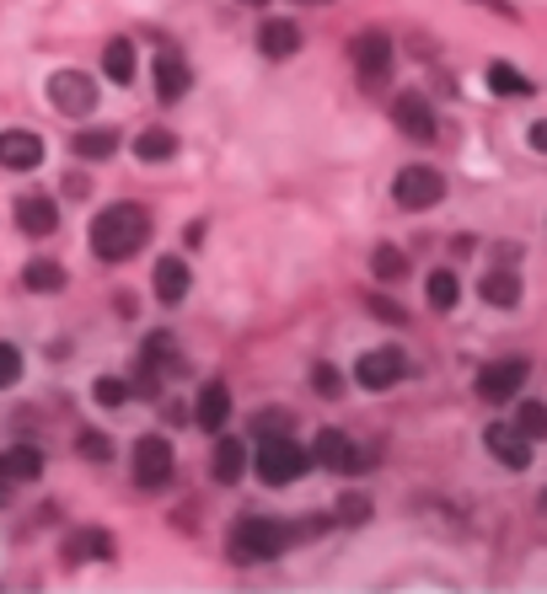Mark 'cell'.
<instances>
[{
  "label": "cell",
  "instance_id": "cell-1",
  "mask_svg": "<svg viewBox=\"0 0 547 594\" xmlns=\"http://www.w3.org/2000/svg\"><path fill=\"white\" fill-rule=\"evenodd\" d=\"M151 242V215L140 204H107L97 220H91V253L102 262H124Z\"/></svg>",
  "mask_w": 547,
  "mask_h": 594
},
{
  "label": "cell",
  "instance_id": "cell-2",
  "mask_svg": "<svg viewBox=\"0 0 547 594\" xmlns=\"http://www.w3.org/2000/svg\"><path fill=\"white\" fill-rule=\"evenodd\" d=\"M306 530L301 525H290V519H264V514H242L237 525H231V541H226V552H231V563H242V568H253V563H274L284 546H295Z\"/></svg>",
  "mask_w": 547,
  "mask_h": 594
},
{
  "label": "cell",
  "instance_id": "cell-3",
  "mask_svg": "<svg viewBox=\"0 0 547 594\" xmlns=\"http://www.w3.org/2000/svg\"><path fill=\"white\" fill-rule=\"evenodd\" d=\"M253 461H258V477H264L269 488H290L295 477H306V466H311V450H301L290 434H258V450H253Z\"/></svg>",
  "mask_w": 547,
  "mask_h": 594
},
{
  "label": "cell",
  "instance_id": "cell-4",
  "mask_svg": "<svg viewBox=\"0 0 547 594\" xmlns=\"http://www.w3.org/2000/svg\"><path fill=\"white\" fill-rule=\"evenodd\" d=\"M392 198H397L403 209H435V204L446 198V177L435 167H403L392 177Z\"/></svg>",
  "mask_w": 547,
  "mask_h": 594
},
{
  "label": "cell",
  "instance_id": "cell-5",
  "mask_svg": "<svg viewBox=\"0 0 547 594\" xmlns=\"http://www.w3.org/2000/svg\"><path fill=\"white\" fill-rule=\"evenodd\" d=\"M349 60H355V70H360L365 91H381L386 76H392V38H386V33H360V38L349 43Z\"/></svg>",
  "mask_w": 547,
  "mask_h": 594
},
{
  "label": "cell",
  "instance_id": "cell-6",
  "mask_svg": "<svg viewBox=\"0 0 547 594\" xmlns=\"http://www.w3.org/2000/svg\"><path fill=\"white\" fill-rule=\"evenodd\" d=\"M521 386H526V359H494V364H483V370H478V397H483L488 408L516 402V397H521Z\"/></svg>",
  "mask_w": 547,
  "mask_h": 594
},
{
  "label": "cell",
  "instance_id": "cell-7",
  "mask_svg": "<svg viewBox=\"0 0 547 594\" xmlns=\"http://www.w3.org/2000/svg\"><path fill=\"white\" fill-rule=\"evenodd\" d=\"M129 461H135V482L140 488H167L173 482V444L162 434H140Z\"/></svg>",
  "mask_w": 547,
  "mask_h": 594
},
{
  "label": "cell",
  "instance_id": "cell-8",
  "mask_svg": "<svg viewBox=\"0 0 547 594\" xmlns=\"http://www.w3.org/2000/svg\"><path fill=\"white\" fill-rule=\"evenodd\" d=\"M49 102H54V113H65V118H87L91 107H97V81L81 76V70H54V76H49Z\"/></svg>",
  "mask_w": 547,
  "mask_h": 594
},
{
  "label": "cell",
  "instance_id": "cell-9",
  "mask_svg": "<svg viewBox=\"0 0 547 594\" xmlns=\"http://www.w3.org/2000/svg\"><path fill=\"white\" fill-rule=\"evenodd\" d=\"M403 375H408V359H403V348H370L360 364H355V380H360L365 391H392Z\"/></svg>",
  "mask_w": 547,
  "mask_h": 594
},
{
  "label": "cell",
  "instance_id": "cell-10",
  "mask_svg": "<svg viewBox=\"0 0 547 594\" xmlns=\"http://www.w3.org/2000/svg\"><path fill=\"white\" fill-rule=\"evenodd\" d=\"M392 124L403 129V140H435V107L424 102V91H397L392 102Z\"/></svg>",
  "mask_w": 547,
  "mask_h": 594
},
{
  "label": "cell",
  "instance_id": "cell-11",
  "mask_svg": "<svg viewBox=\"0 0 547 594\" xmlns=\"http://www.w3.org/2000/svg\"><path fill=\"white\" fill-rule=\"evenodd\" d=\"M483 444H488V455H494L499 466H510V472H526V466H532V439L516 424H488L483 428Z\"/></svg>",
  "mask_w": 547,
  "mask_h": 594
},
{
  "label": "cell",
  "instance_id": "cell-12",
  "mask_svg": "<svg viewBox=\"0 0 547 594\" xmlns=\"http://www.w3.org/2000/svg\"><path fill=\"white\" fill-rule=\"evenodd\" d=\"M43 162V140L33 129H5L0 134V167L5 171H33Z\"/></svg>",
  "mask_w": 547,
  "mask_h": 594
},
{
  "label": "cell",
  "instance_id": "cell-13",
  "mask_svg": "<svg viewBox=\"0 0 547 594\" xmlns=\"http://www.w3.org/2000/svg\"><path fill=\"white\" fill-rule=\"evenodd\" d=\"M188 86H193L188 60H182L178 49H162V54H156V96H162V102H182Z\"/></svg>",
  "mask_w": 547,
  "mask_h": 594
},
{
  "label": "cell",
  "instance_id": "cell-14",
  "mask_svg": "<svg viewBox=\"0 0 547 594\" xmlns=\"http://www.w3.org/2000/svg\"><path fill=\"white\" fill-rule=\"evenodd\" d=\"M16 225H22L27 236H49V231L60 225V209H54V198H43V193H27V198H16Z\"/></svg>",
  "mask_w": 547,
  "mask_h": 594
},
{
  "label": "cell",
  "instance_id": "cell-15",
  "mask_svg": "<svg viewBox=\"0 0 547 594\" xmlns=\"http://www.w3.org/2000/svg\"><path fill=\"white\" fill-rule=\"evenodd\" d=\"M311 461H317V466H328V472H349V466H355V444H349V434L322 428V434H317V444H311Z\"/></svg>",
  "mask_w": 547,
  "mask_h": 594
},
{
  "label": "cell",
  "instance_id": "cell-16",
  "mask_svg": "<svg viewBox=\"0 0 547 594\" xmlns=\"http://www.w3.org/2000/svg\"><path fill=\"white\" fill-rule=\"evenodd\" d=\"M258 49H264L269 60H290V54L301 49V27H295L290 16H269L264 33H258Z\"/></svg>",
  "mask_w": 547,
  "mask_h": 594
},
{
  "label": "cell",
  "instance_id": "cell-17",
  "mask_svg": "<svg viewBox=\"0 0 547 594\" xmlns=\"http://www.w3.org/2000/svg\"><path fill=\"white\" fill-rule=\"evenodd\" d=\"M151 284H156V300H162V306H178L182 295H188V284H193V279H188V262H182V257H162Z\"/></svg>",
  "mask_w": 547,
  "mask_h": 594
},
{
  "label": "cell",
  "instance_id": "cell-18",
  "mask_svg": "<svg viewBox=\"0 0 547 594\" xmlns=\"http://www.w3.org/2000/svg\"><path fill=\"white\" fill-rule=\"evenodd\" d=\"M193 418H199V428H209V434H220L226 428V418H231V391L215 380V386H204L199 391V408H193Z\"/></svg>",
  "mask_w": 547,
  "mask_h": 594
},
{
  "label": "cell",
  "instance_id": "cell-19",
  "mask_svg": "<svg viewBox=\"0 0 547 594\" xmlns=\"http://www.w3.org/2000/svg\"><path fill=\"white\" fill-rule=\"evenodd\" d=\"M242 466H247V444L237 439V434H220V444H215V482H242Z\"/></svg>",
  "mask_w": 547,
  "mask_h": 594
},
{
  "label": "cell",
  "instance_id": "cell-20",
  "mask_svg": "<svg viewBox=\"0 0 547 594\" xmlns=\"http://www.w3.org/2000/svg\"><path fill=\"white\" fill-rule=\"evenodd\" d=\"M162 364H178V343H173V333H151V338H145V359H140V386H156Z\"/></svg>",
  "mask_w": 547,
  "mask_h": 594
},
{
  "label": "cell",
  "instance_id": "cell-21",
  "mask_svg": "<svg viewBox=\"0 0 547 594\" xmlns=\"http://www.w3.org/2000/svg\"><path fill=\"white\" fill-rule=\"evenodd\" d=\"M0 472H5L16 488H22V482H38V477H43V455H38L33 444H11V450L0 455Z\"/></svg>",
  "mask_w": 547,
  "mask_h": 594
},
{
  "label": "cell",
  "instance_id": "cell-22",
  "mask_svg": "<svg viewBox=\"0 0 547 594\" xmlns=\"http://www.w3.org/2000/svg\"><path fill=\"white\" fill-rule=\"evenodd\" d=\"M478 295H483L488 306H499V311H510V306L521 300V279H516L510 268H494V273H483V284H478Z\"/></svg>",
  "mask_w": 547,
  "mask_h": 594
},
{
  "label": "cell",
  "instance_id": "cell-23",
  "mask_svg": "<svg viewBox=\"0 0 547 594\" xmlns=\"http://www.w3.org/2000/svg\"><path fill=\"white\" fill-rule=\"evenodd\" d=\"M107 557H113V535L102 530H81L65 541V563H107Z\"/></svg>",
  "mask_w": 547,
  "mask_h": 594
},
{
  "label": "cell",
  "instance_id": "cell-24",
  "mask_svg": "<svg viewBox=\"0 0 547 594\" xmlns=\"http://www.w3.org/2000/svg\"><path fill=\"white\" fill-rule=\"evenodd\" d=\"M102 70H107V81H118V86L135 81V43L129 38H113L102 49Z\"/></svg>",
  "mask_w": 547,
  "mask_h": 594
},
{
  "label": "cell",
  "instance_id": "cell-25",
  "mask_svg": "<svg viewBox=\"0 0 547 594\" xmlns=\"http://www.w3.org/2000/svg\"><path fill=\"white\" fill-rule=\"evenodd\" d=\"M71 145H76L81 162H107V156L118 151V129H81Z\"/></svg>",
  "mask_w": 547,
  "mask_h": 594
},
{
  "label": "cell",
  "instance_id": "cell-26",
  "mask_svg": "<svg viewBox=\"0 0 547 594\" xmlns=\"http://www.w3.org/2000/svg\"><path fill=\"white\" fill-rule=\"evenodd\" d=\"M135 156H140V162H173V156H178V134H167V129H145V134L135 140Z\"/></svg>",
  "mask_w": 547,
  "mask_h": 594
},
{
  "label": "cell",
  "instance_id": "cell-27",
  "mask_svg": "<svg viewBox=\"0 0 547 594\" xmlns=\"http://www.w3.org/2000/svg\"><path fill=\"white\" fill-rule=\"evenodd\" d=\"M22 284H27V289H38V295H54V289H65V268H60V262H49V257H38V262H27Z\"/></svg>",
  "mask_w": 547,
  "mask_h": 594
},
{
  "label": "cell",
  "instance_id": "cell-28",
  "mask_svg": "<svg viewBox=\"0 0 547 594\" xmlns=\"http://www.w3.org/2000/svg\"><path fill=\"white\" fill-rule=\"evenodd\" d=\"M488 86H494V96H516V102L537 96V91H532V81H526L521 70H510V65H488Z\"/></svg>",
  "mask_w": 547,
  "mask_h": 594
},
{
  "label": "cell",
  "instance_id": "cell-29",
  "mask_svg": "<svg viewBox=\"0 0 547 594\" xmlns=\"http://www.w3.org/2000/svg\"><path fill=\"white\" fill-rule=\"evenodd\" d=\"M456 295H461L456 273H446V268H441V273H430V306H435V311H451Z\"/></svg>",
  "mask_w": 547,
  "mask_h": 594
},
{
  "label": "cell",
  "instance_id": "cell-30",
  "mask_svg": "<svg viewBox=\"0 0 547 594\" xmlns=\"http://www.w3.org/2000/svg\"><path fill=\"white\" fill-rule=\"evenodd\" d=\"M91 397H97L102 408H124V402H129V380H118V375H97Z\"/></svg>",
  "mask_w": 547,
  "mask_h": 594
},
{
  "label": "cell",
  "instance_id": "cell-31",
  "mask_svg": "<svg viewBox=\"0 0 547 594\" xmlns=\"http://www.w3.org/2000/svg\"><path fill=\"white\" fill-rule=\"evenodd\" d=\"M516 428H521L526 439H543L547 434V408L543 402H521V408H516Z\"/></svg>",
  "mask_w": 547,
  "mask_h": 594
},
{
  "label": "cell",
  "instance_id": "cell-32",
  "mask_svg": "<svg viewBox=\"0 0 547 594\" xmlns=\"http://www.w3.org/2000/svg\"><path fill=\"white\" fill-rule=\"evenodd\" d=\"M370 268H376L381 279H403V273H408V257L397 253V247H376V253H370Z\"/></svg>",
  "mask_w": 547,
  "mask_h": 594
},
{
  "label": "cell",
  "instance_id": "cell-33",
  "mask_svg": "<svg viewBox=\"0 0 547 594\" xmlns=\"http://www.w3.org/2000/svg\"><path fill=\"white\" fill-rule=\"evenodd\" d=\"M76 450H81L87 461H113V439H107V434H97V428H81Z\"/></svg>",
  "mask_w": 547,
  "mask_h": 594
},
{
  "label": "cell",
  "instance_id": "cell-34",
  "mask_svg": "<svg viewBox=\"0 0 547 594\" xmlns=\"http://www.w3.org/2000/svg\"><path fill=\"white\" fill-rule=\"evenodd\" d=\"M333 514H339V525H365V519H370V499H365V493H344Z\"/></svg>",
  "mask_w": 547,
  "mask_h": 594
},
{
  "label": "cell",
  "instance_id": "cell-35",
  "mask_svg": "<svg viewBox=\"0 0 547 594\" xmlns=\"http://www.w3.org/2000/svg\"><path fill=\"white\" fill-rule=\"evenodd\" d=\"M311 386H317V397H339V391H344V375H339L333 364H317V370H311Z\"/></svg>",
  "mask_w": 547,
  "mask_h": 594
},
{
  "label": "cell",
  "instance_id": "cell-36",
  "mask_svg": "<svg viewBox=\"0 0 547 594\" xmlns=\"http://www.w3.org/2000/svg\"><path fill=\"white\" fill-rule=\"evenodd\" d=\"M22 380V353L11 343H0V386H16Z\"/></svg>",
  "mask_w": 547,
  "mask_h": 594
},
{
  "label": "cell",
  "instance_id": "cell-37",
  "mask_svg": "<svg viewBox=\"0 0 547 594\" xmlns=\"http://www.w3.org/2000/svg\"><path fill=\"white\" fill-rule=\"evenodd\" d=\"M370 311H376V317H386V322H408V311H403V306H392V300H370Z\"/></svg>",
  "mask_w": 547,
  "mask_h": 594
},
{
  "label": "cell",
  "instance_id": "cell-38",
  "mask_svg": "<svg viewBox=\"0 0 547 594\" xmlns=\"http://www.w3.org/2000/svg\"><path fill=\"white\" fill-rule=\"evenodd\" d=\"M532 151H537V156H547V118H537V124H532Z\"/></svg>",
  "mask_w": 547,
  "mask_h": 594
},
{
  "label": "cell",
  "instance_id": "cell-39",
  "mask_svg": "<svg viewBox=\"0 0 547 594\" xmlns=\"http://www.w3.org/2000/svg\"><path fill=\"white\" fill-rule=\"evenodd\" d=\"M483 5H488L494 16H516V5H510V0H483Z\"/></svg>",
  "mask_w": 547,
  "mask_h": 594
},
{
  "label": "cell",
  "instance_id": "cell-40",
  "mask_svg": "<svg viewBox=\"0 0 547 594\" xmlns=\"http://www.w3.org/2000/svg\"><path fill=\"white\" fill-rule=\"evenodd\" d=\"M11 488H16V482H11V477L0 472V504H11Z\"/></svg>",
  "mask_w": 547,
  "mask_h": 594
},
{
  "label": "cell",
  "instance_id": "cell-41",
  "mask_svg": "<svg viewBox=\"0 0 547 594\" xmlns=\"http://www.w3.org/2000/svg\"><path fill=\"white\" fill-rule=\"evenodd\" d=\"M295 5H328V0H295Z\"/></svg>",
  "mask_w": 547,
  "mask_h": 594
},
{
  "label": "cell",
  "instance_id": "cell-42",
  "mask_svg": "<svg viewBox=\"0 0 547 594\" xmlns=\"http://www.w3.org/2000/svg\"><path fill=\"white\" fill-rule=\"evenodd\" d=\"M242 5H269V0H242Z\"/></svg>",
  "mask_w": 547,
  "mask_h": 594
}]
</instances>
